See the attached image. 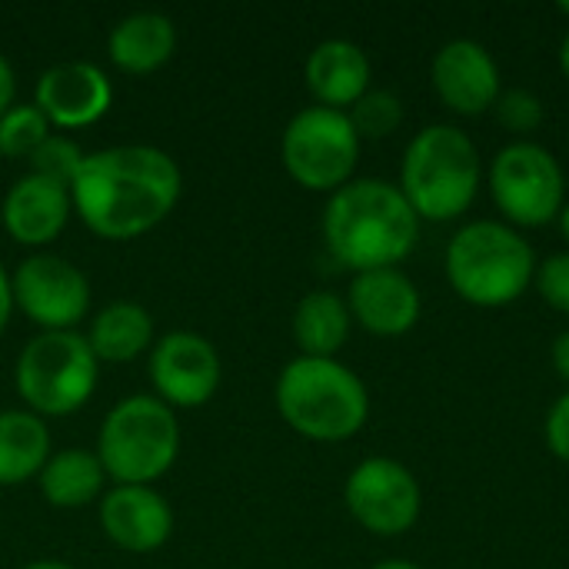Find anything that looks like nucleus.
<instances>
[{"instance_id":"nucleus-37","label":"nucleus","mask_w":569,"mask_h":569,"mask_svg":"<svg viewBox=\"0 0 569 569\" xmlns=\"http://www.w3.org/2000/svg\"><path fill=\"white\" fill-rule=\"evenodd\" d=\"M560 13H563V17L569 20V0H563V3H560Z\"/></svg>"},{"instance_id":"nucleus-9","label":"nucleus","mask_w":569,"mask_h":569,"mask_svg":"<svg viewBox=\"0 0 569 569\" xmlns=\"http://www.w3.org/2000/svg\"><path fill=\"white\" fill-rule=\"evenodd\" d=\"M487 187L503 223L513 230L550 227L567 207V173L537 140L507 143L487 170Z\"/></svg>"},{"instance_id":"nucleus-24","label":"nucleus","mask_w":569,"mask_h":569,"mask_svg":"<svg viewBox=\"0 0 569 569\" xmlns=\"http://www.w3.org/2000/svg\"><path fill=\"white\" fill-rule=\"evenodd\" d=\"M53 133V127L47 123V117L37 110V103H13L3 117H0V157L7 160H30L37 153V147Z\"/></svg>"},{"instance_id":"nucleus-26","label":"nucleus","mask_w":569,"mask_h":569,"mask_svg":"<svg viewBox=\"0 0 569 569\" xmlns=\"http://www.w3.org/2000/svg\"><path fill=\"white\" fill-rule=\"evenodd\" d=\"M493 113H497L500 127L510 130V133H517L520 140H527L530 133H537L543 127V120H547L543 100L533 90H527V87H507L497 97Z\"/></svg>"},{"instance_id":"nucleus-14","label":"nucleus","mask_w":569,"mask_h":569,"mask_svg":"<svg viewBox=\"0 0 569 569\" xmlns=\"http://www.w3.org/2000/svg\"><path fill=\"white\" fill-rule=\"evenodd\" d=\"M33 103L53 130H83L113 103V83L93 60H60L37 77Z\"/></svg>"},{"instance_id":"nucleus-12","label":"nucleus","mask_w":569,"mask_h":569,"mask_svg":"<svg viewBox=\"0 0 569 569\" xmlns=\"http://www.w3.org/2000/svg\"><path fill=\"white\" fill-rule=\"evenodd\" d=\"M153 397L170 410H197L220 390L223 363L217 347L197 330H170L147 353Z\"/></svg>"},{"instance_id":"nucleus-2","label":"nucleus","mask_w":569,"mask_h":569,"mask_svg":"<svg viewBox=\"0 0 569 569\" xmlns=\"http://www.w3.org/2000/svg\"><path fill=\"white\" fill-rule=\"evenodd\" d=\"M320 230L340 267L367 273L400 267L413 253L420 240V217L397 183L380 177H353L327 197Z\"/></svg>"},{"instance_id":"nucleus-30","label":"nucleus","mask_w":569,"mask_h":569,"mask_svg":"<svg viewBox=\"0 0 569 569\" xmlns=\"http://www.w3.org/2000/svg\"><path fill=\"white\" fill-rule=\"evenodd\" d=\"M17 103V73L7 60V53H0V117Z\"/></svg>"},{"instance_id":"nucleus-19","label":"nucleus","mask_w":569,"mask_h":569,"mask_svg":"<svg viewBox=\"0 0 569 569\" xmlns=\"http://www.w3.org/2000/svg\"><path fill=\"white\" fill-rule=\"evenodd\" d=\"M177 50V23L160 10L123 13L107 33V57L123 73H153Z\"/></svg>"},{"instance_id":"nucleus-16","label":"nucleus","mask_w":569,"mask_h":569,"mask_svg":"<svg viewBox=\"0 0 569 569\" xmlns=\"http://www.w3.org/2000/svg\"><path fill=\"white\" fill-rule=\"evenodd\" d=\"M73 217L70 187L47 180L40 173L17 177L0 200V223L7 237L27 250H47Z\"/></svg>"},{"instance_id":"nucleus-6","label":"nucleus","mask_w":569,"mask_h":569,"mask_svg":"<svg viewBox=\"0 0 569 569\" xmlns=\"http://www.w3.org/2000/svg\"><path fill=\"white\" fill-rule=\"evenodd\" d=\"M180 440L177 410L153 393H130L107 410L93 453L110 483L153 487L177 463Z\"/></svg>"},{"instance_id":"nucleus-31","label":"nucleus","mask_w":569,"mask_h":569,"mask_svg":"<svg viewBox=\"0 0 569 569\" xmlns=\"http://www.w3.org/2000/svg\"><path fill=\"white\" fill-rule=\"evenodd\" d=\"M550 360H553L557 377L567 383V390H569V330H563V333L553 340V347H550Z\"/></svg>"},{"instance_id":"nucleus-36","label":"nucleus","mask_w":569,"mask_h":569,"mask_svg":"<svg viewBox=\"0 0 569 569\" xmlns=\"http://www.w3.org/2000/svg\"><path fill=\"white\" fill-rule=\"evenodd\" d=\"M557 223H560V233H563V240H567V247H569V200H567V207L560 210Z\"/></svg>"},{"instance_id":"nucleus-7","label":"nucleus","mask_w":569,"mask_h":569,"mask_svg":"<svg viewBox=\"0 0 569 569\" xmlns=\"http://www.w3.org/2000/svg\"><path fill=\"white\" fill-rule=\"evenodd\" d=\"M100 360L80 330H43L23 343L13 363V390L37 417H70L90 403Z\"/></svg>"},{"instance_id":"nucleus-17","label":"nucleus","mask_w":569,"mask_h":569,"mask_svg":"<svg viewBox=\"0 0 569 569\" xmlns=\"http://www.w3.org/2000/svg\"><path fill=\"white\" fill-rule=\"evenodd\" d=\"M347 307L353 323H360L373 337H403L420 323L423 297L420 287L400 270H367L353 273L347 287Z\"/></svg>"},{"instance_id":"nucleus-8","label":"nucleus","mask_w":569,"mask_h":569,"mask_svg":"<svg viewBox=\"0 0 569 569\" xmlns=\"http://www.w3.org/2000/svg\"><path fill=\"white\" fill-rule=\"evenodd\" d=\"M363 140L353 130L347 110L303 107L280 133V163L293 183L310 193H333L357 173Z\"/></svg>"},{"instance_id":"nucleus-34","label":"nucleus","mask_w":569,"mask_h":569,"mask_svg":"<svg viewBox=\"0 0 569 569\" xmlns=\"http://www.w3.org/2000/svg\"><path fill=\"white\" fill-rule=\"evenodd\" d=\"M370 569H423V567H417L413 560H380V563H373Z\"/></svg>"},{"instance_id":"nucleus-21","label":"nucleus","mask_w":569,"mask_h":569,"mask_svg":"<svg viewBox=\"0 0 569 569\" xmlns=\"http://www.w3.org/2000/svg\"><path fill=\"white\" fill-rule=\"evenodd\" d=\"M40 497L57 510H80L90 503H100L107 493V470L93 450L83 447H63L53 450L37 477Z\"/></svg>"},{"instance_id":"nucleus-5","label":"nucleus","mask_w":569,"mask_h":569,"mask_svg":"<svg viewBox=\"0 0 569 569\" xmlns=\"http://www.w3.org/2000/svg\"><path fill=\"white\" fill-rule=\"evenodd\" d=\"M537 253L530 240L503 220H470L447 243L450 290L480 310L517 303L537 277Z\"/></svg>"},{"instance_id":"nucleus-13","label":"nucleus","mask_w":569,"mask_h":569,"mask_svg":"<svg viewBox=\"0 0 569 569\" xmlns=\"http://www.w3.org/2000/svg\"><path fill=\"white\" fill-rule=\"evenodd\" d=\"M430 83L440 103L457 117H483L503 93L493 53L470 37L447 40L430 60Z\"/></svg>"},{"instance_id":"nucleus-35","label":"nucleus","mask_w":569,"mask_h":569,"mask_svg":"<svg viewBox=\"0 0 569 569\" xmlns=\"http://www.w3.org/2000/svg\"><path fill=\"white\" fill-rule=\"evenodd\" d=\"M23 569H77V567H70V563H63V560H33V563H27Z\"/></svg>"},{"instance_id":"nucleus-10","label":"nucleus","mask_w":569,"mask_h":569,"mask_svg":"<svg viewBox=\"0 0 569 569\" xmlns=\"http://www.w3.org/2000/svg\"><path fill=\"white\" fill-rule=\"evenodd\" d=\"M343 503L353 523L373 537H403L417 527L423 513V490L410 467L393 457L360 460L347 483Z\"/></svg>"},{"instance_id":"nucleus-4","label":"nucleus","mask_w":569,"mask_h":569,"mask_svg":"<svg viewBox=\"0 0 569 569\" xmlns=\"http://www.w3.org/2000/svg\"><path fill=\"white\" fill-rule=\"evenodd\" d=\"M397 187L420 223L460 220L483 187V157L467 130L430 123L410 137Z\"/></svg>"},{"instance_id":"nucleus-3","label":"nucleus","mask_w":569,"mask_h":569,"mask_svg":"<svg viewBox=\"0 0 569 569\" xmlns=\"http://www.w3.org/2000/svg\"><path fill=\"white\" fill-rule=\"evenodd\" d=\"M277 413L313 443L353 440L370 420V393L340 357H293L277 373Z\"/></svg>"},{"instance_id":"nucleus-11","label":"nucleus","mask_w":569,"mask_h":569,"mask_svg":"<svg viewBox=\"0 0 569 569\" xmlns=\"http://www.w3.org/2000/svg\"><path fill=\"white\" fill-rule=\"evenodd\" d=\"M13 310H20L33 327L43 330H77L90 310L87 273L50 250L27 253L10 273Z\"/></svg>"},{"instance_id":"nucleus-18","label":"nucleus","mask_w":569,"mask_h":569,"mask_svg":"<svg viewBox=\"0 0 569 569\" xmlns=\"http://www.w3.org/2000/svg\"><path fill=\"white\" fill-rule=\"evenodd\" d=\"M303 80L317 107L350 110L373 87V63L360 43L347 37H330L307 53Z\"/></svg>"},{"instance_id":"nucleus-32","label":"nucleus","mask_w":569,"mask_h":569,"mask_svg":"<svg viewBox=\"0 0 569 569\" xmlns=\"http://www.w3.org/2000/svg\"><path fill=\"white\" fill-rule=\"evenodd\" d=\"M10 317H13V293H10V273H7V270H3V263H0V333L7 330Z\"/></svg>"},{"instance_id":"nucleus-29","label":"nucleus","mask_w":569,"mask_h":569,"mask_svg":"<svg viewBox=\"0 0 569 569\" xmlns=\"http://www.w3.org/2000/svg\"><path fill=\"white\" fill-rule=\"evenodd\" d=\"M543 440H547L550 453H553L560 463H569V390H563V393L553 400V407L547 410Z\"/></svg>"},{"instance_id":"nucleus-25","label":"nucleus","mask_w":569,"mask_h":569,"mask_svg":"<svg viewBox=\"0 0 569 569\" xmlns=\"http://www.w3.org/2000/svg\"><path fill=\"white\" fill-rule=\"evenodd\" d=\"M347 117H350L353 130L360 133V140H383V137L400 130V123H403V100L393 90L370 87L347 110Z\"/></svg>"},{"instance_id":"nucleus-38","label":"nucleus","mask_w":569,"mask_h":569,"mask_svg":"<svg viewBox=\"0 0 569 569\" xmlns=\"http://www.w3.org/2000/svg\"><path fill=\"white\" fill-rule=\"evenodd\" d=\"M567 150H569V130H567Z\"/></svg>"},{"instance_id":"nucleus-23","label":"nucleus","mask_w":569,"mask_h":569,"mask_svg":"<svg viewBox=\"0 0 569 569\" xmlns=\"http://www.w3.org/2000/svg\"><path fill=\"white\" fill-rule=\"evenodd\" d=\"M293 343L300 347V357H337L353 330V317L347 307V297L333 290H310L293 307Z\"/></svg>"},{"instance_id":"nucleus-1","label":"nucleus","mask_w":569,"mask_h":569,"mask_svg":"<svg viewBox=\"0 0 569 569\" xmlns=\"http://www.w3.org/2000/svg\"><path fill=\"white\" fill-rule=\"evenodd\" d=\"M183 193L180 163L150 143H117L83 157L70 200L83 227L103 240H137L160 227Z\"/></svg>"},{"instance_id":"nucleus-20","label":"nucleus","mask_w":569,"mask_h":569,"mask_svg":"<svg viewBox=\"0 0 569 569\" xmlns=\"http://www.w3.org/2000/svg\"><path fill=\"white\" fill-rule=\"evenodd\" d=\"M87 343L100 363H130L153 350L157 323L153 313L137 300H113L100 307L87 327Z\"/></svg>"},{"instance_id":"nucleus-33","label":"nucleus","mask_w":569,"mask_h":569,"mask_svg":"<svg viewBox=\"0 0 569 569\" xmlns=\"http://www.w3.org/2000/svg\"><path fill=\"white\" fill-rule=\"evenodd\" d=\"M557 60H560V73L567 77V83H569V30L563 33V40H560V53H557Z\"/></svg>"},{"instance_id":"nucleus-15","label":"nucleus","mask_w":569,"mask_h":569,"mask_svg":"<svg viewBox=\"0 0 569 569\" xmlns=\"http://www.w3.org/2000/svg\"><path fill=\"white\" fill-rule=\"evenodd\" d=\"M103 537L127 553H153L173 537V507L157 487L110 483L97 503Z\"/></svg>"},{"instance_id":"nucleus-27","label":"nucleus","mask_w":569,"mask_h":569,"mask_svg":"<svg viewBox=\"0 0 569 569\" xmlns=\"http://www.w3.org/2000/svg\"><path fill=\"white\" fill-rule=\"evenodd\" d=\"M83 157L87 153L80 150V143L73 137L50 133L27 163H30V173H40L47 180H57V183L70 187L73 177H77V170H80V163H83Z\"/></svg>"},{"instance_id":"nucleus-22","label":"nucleus","mask_w":569,"mask_h":569,"mask_svg":"<svg viewBox=\"0 0 569 569\" xmlns=\"http://www.w3.org/2000/svg\"><path fill=\"white\" fill-rule=\"evenodd\" d=\"M53 453V437L43 417L7 407L0 410V487H20L37 480Z\"/></svg>"},{"instance_id":"nucleus-28","label":"nucleus","mask_w":569,"mask_h":569,"mask_svg":"<svg viewBox=\"0 0 569 569\" xmlns=\"http://www.w3.org/2000/svg\"><path fill=\"white\" fill-rule=\"evenodd\" d=\"M533 287H537L540 300H543L550 310L569 317V250L553 253V257H547L543 263H537Z\"/></svg>"}]
</instances>
